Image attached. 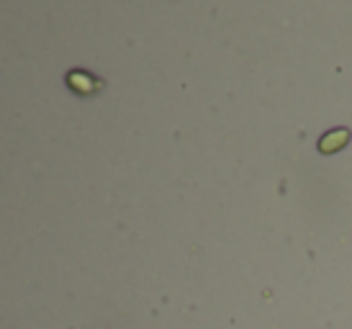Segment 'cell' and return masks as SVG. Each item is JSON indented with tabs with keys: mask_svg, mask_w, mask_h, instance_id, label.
Returning a JSON list of instances; mask_svg holds the SVG:
<instances>
[{
	"mask_svg": "<svg viewBox=\"0 0 352 329\" xmlns=\"http://www.w3.org/2000/svg\"><path fill=\"white\" fill-rule=\"evenodd\" d=\"M350 139V131L347 129H340L337 134H329V136H324L322 142H319V149L322 152H332V149H340V147H344V142Z\"/></svg>",
	"mask_w": 352,
	"mask_h": 329,
	"instance_id": "1",
	"label": "cell"
}]
</instances>
